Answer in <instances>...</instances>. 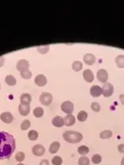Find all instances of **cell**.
Returning a JSON list of instances; mask_svg holds the SVG:
<instances>
[{"instance_id":"cell-1","label":"cell","mask_w":124,"mask_h":165,"mask_svg":"<svg viewBox=\"0 0 124 165\" xmlns=\"http://www.w3.org/2000/svg\"><path fill=\"white\" fill-rule=\"evenodd\" d=\"M16 149L15 138L6 132H0V160L11 158Z\"/></svg>"},{"instance_id":"cell-2","label":"cell","mask_w":124,"mask_h":165,"mask_svg":"<svg viewBox=\"0 0 124 165\" xmlns=\"http://www.w3.org/2000/svg\"><path fill=\"white\" fill-rule=\"evenodd\" d=\"M63 138L67 142L78 144L82 140L83 135L76 131H66L63 134Z\"/></svg>"},{"instance_id":"cell-3","label":"cell","mask_w":124,"mask_h":165,"mask_svg":"<svg viewBox=\"0 0 124 165\" xmlns=\"http://www.w3.org/2000/svg\"><path fill=\"white\" fill-rule=\"evenodd\" d=\"M114 92V86L111 83L106 82L102 87V94L106 97H109L112 95Z\"/></svg>"},{"instance_id":"cell-4","label":"cell","mask_w":124,"mask_h":165,"mask_svg":"<svg viewBox=\"0 0 124 165\" xmlns=\"http://www.w3.org/2000/svg\"><path fill=\"white\" fill-rule=\"evenodd\" d=\"M52 94L49 92H43L41 93V94L40 95L39 100L40 102L44 106H49L51 104V103L52 102Z\"/></svg>"},{"instance_id":"cell-5","label":"cell","mask_w":124,"mask_h":165,"mask_svg":"<svg viewBox=\"0 0 124 165\" xmlns=\"http://www.w3.org/2000/svg\"><path fill=\"white\" fill-rule=\"evenodd\" d=\"M61 110L63 111L64 112H65L68 115H70L73 113L74 109V105L70 100H67V101L63 102L61 105Z\"/></svg>"},{"instance_id":"cell-6","label":"cell","mask_w":124,"mask_h":165,"mask_svg":"<svg viewBox=\"0 0 124 165\" xmlns=\"http://www.w3.org/2000/svg\"><path fill=\"white\" fill-rule=\"evenodd\" d=\"M32 153L34 156L40 157V156H42L44 155L46 150H45V147L43 146L40 145V144H36V145H34L32 147Z\"/></svg>"},{"instance_id":"cell-7","label":"cell","mask_w":124,"mask_h":165,"mask_svg":"<svg viewBox=\"0 0 124 165\" xmlns=\"http://www.w3.org/2000/svg\"><path fill=\"white\" fill-rule=\"evenodd\" d=\"M97 77L99 81L103 83V84H106L108 78H109V74L106 69H100L97 71Z\"/></svg>"},{"instance_id":"cell-8","label":"cell","mask_w":124,"mask_h":165,"mask_svg":"<svg viewBox=\"0 0 124 165\" xmlns=\"http://www.w3.org/2000/svg\"><path fill=\"white\" fill-rule=\"evenodd\" d=\"M34 83L38 86H44L47 84V79H46V76L43 74H37L34 78Z\"/></svg>"},{"instance_id":"cell-9","label":"cell","mask_w":124,"mask_h":165,"mask_svg":"<svg viewBox=\"0 0 124 165\" xmlns=\"http://www.w3.org/2000/svg\"><path fill=\"white\" fill-rule=\"evenodd\" d=\"M29 61H27L26 60H20L17 62V69L20 72L24 71L26 70L29 69Z\"/></svg>"},{"instance_id":"cell-10","label":"cell","mask_w":124,"mask_h":165,"mask_svg":"<svg viewBox=\"0 0 124 165\" xmlns=\"http://www.w3.org/2000/svg\"><path fill=\"white\" fill-rule=\"evenodd\" d=\"M52 124L55 127H62L65 125V120L62 117L57 115V116L54 117L52 120Z\"/></svg>"},{"instance_id":"cell-11","label":"cell","mask_w":124,"mask_h":165,"mask_svg":"<svg viewBox=\"0 0 124 165\" xmlns=\"http://www.w3.org/2000/svg\"><path fill=\"white\" fill-rule=\"evenodd\" d=\"M0 119L5 124H11L14 120L12 114L8 112H5L0 115Z\"/></svg>"},{"instance_id":"cell-12","label":"cell","mask_w":124,"mask_h":165,"mask_svg":"<svg viewBox=\"0 0 124 165\" xmlns=\"http://www.w3.org/2000/svg\"><path fill=\"white\" fill-rule=\"evenodd\" d=\"M90 93L92 97H98L102 94V88L97 85H94L90 87Z\"/></svg>"},{"instance_id":"cell-13","label":"cell","mask_w":124,"mask_h":165,"mask_svg":"<svg viewBox=\"0 0 124 165\" xmlns=\"http://www.w3.org/2000/svg\"><path fill=\"white\" fill-rule=\"evenodd\" d=\"M83 78L87 83H91L94 79V76L90 69H86L83 71Z\"/></svg>"},{"instance_id":"cell-14","label":"cell","mask_w":124,"mask_h":165,"mask_svg":"<svg viewBox=\"0 0 124 165\" xmlns=\"http://www.w3.org/2000/svg\"><path fill=\"white\" fill-rule=\"evenodd\" d=\"M32 96L28 93H23L20 96V103L23 105H29L32 102Z\"/></svg>"},{"instance_id":"cell-15","label":"cell","mask_w":124,"mask_h":165,"mask_svg":"<svg viewBox=\"0 0 124 165\" xmlns=\"http://www.w3.org/2000/svg\"><path fill=\"white\" fill-rule=\"evenodd\" d=\"M18 109L19 113L20 114V115H22V116H26L30 112V106L29 105H23L20 103L19 105Z\"/></svg>"},{"instance_id":"cell-16","label":"cell","mask_w":124,"mask_h":165,"mask_svg":"<svg viewBox=\"0 0 124 165\" xmlns=\"http://www.w3.org/2000/svg\"><path fill=\"white\" fill-rule=\"evenodd\" d=\"M83 60H84V62L87 65H92L94 63H95L96 57L94 55L88 53V54H86V55H84V57H83Z\"/></svg>"},{"instance_id":"cell-17","label":"cell","mask_w":124,"mask_h":165,"mask_svg":"<svg viewBox=\"0 0 124 165\" xmlns=\"http://www.w3.org/2000/svg\"><path fill=\"white\" fill-rule=\"evenodd\" d=\"M65 125L67 126H71L76 123V118L72 114L68 115L65 118Z\"/></svg>"},{"instance_id":"cell-18","label":"cell","mask_w":124,"mask_h":165,"mask_svg":"<svg viewBox=\"0 0 124 165\" xmlns=\"http://www.w3.org/2000/svg\"><path fill=\"white\" fill-rule=\"evenodd\" d=\"M60 147H61V144H60V143L58 141H54L49 146V153H52V154H55V153H56L59 150Z\"/></svg>"},{"instance_id":"cell-19","label":"cell","mask_w":124,"mask_h":165,"mask_svg":"<svg viewBox=\"0 0 124 165\" xmlns=\"http://www.w3.org/2000/svg\"><path fill=\"white\" fill-rule=\"evenodd\" d=\"M5 83L8 86H13L16 85V84H17V80H16V78L14 76L9 74V75H7L6 77H5Z\"/></svg>"},{"instance_id":"cell-20","label":"cell","mask_w":124,"mask_h":165,"mask_svg":"<svg viewBox=\"0 0 124 165\" xmlns=\"http://www.w3.org/2000/svg\"><path fill=\"white\" fill-rule=\"evenodd\" d=\"M118 68H124V55H118L115 59Z\"/></svg>"},{"instance_id":"cell-21","label":"cell","mask_w":124,"mask_h":165,"mask_svg":"<svg viewBox=\"0 0 124 165\" xmlns=\"http://www.w3.org/2000/svg\"><path fill=\"white\" fill-rule=\"evenodd\" d=\"M28 138L31 141H36L38 138V133L35 130H30L28 133Z\"/></svg>"},{"instance_id":"cell-22","label":"cell","mask_w":124,"mask_h":165,"mask_svg":"<svg viewBox=\"0 0 124 165\" xmlns=\"http://www.w3.org/2000/svg\"><path fill=\"white\" fill-rule=\"evenodd\" d=\"M72 67L75 71H79L82 69L83 64L80 61H74L72 64Z\"/></svg>"},{"instance_id":"cell-23","label":"cell","mask_w":124,"mask_h":165,"mask_svg":"<svg viewBox=\"0 0 124 165\" xmlns=\"http://www.w3.org/2000/svg\"><path fill=\"white\" fill-rule=\"evenodd\" d=\"M87 113L85 112V111H81L78 113L77 115V119L79 120L81 122H84L87 120Z\"/></svg>"},{"instance_id":"cell-24","label":"cell","mask_w":124,"mask_h":165,"mask_svg":"<svg viewBox=\"0 0 124 165\" xmlns=\"http://www.w3.org/2000/svg\"><path fill=\"white\" fill-rule=\"evenodd\" d=\"M112 136V132L111 130H104L100 132V137L102 139H108Z\"/></svg>"},{"instance_id":"cell-25","label":"cell","mask_w":124,"mask_h":165,"mask_svg":"<svg viewBox=\"0 0 124 165\" xmlns=\"http://www.w3.org/2000/svg\"><path fill=\"white\" fill-rule=\"evenodd\" d=\"M33 114H34V117L36 118H41L43 115V109L41 107H36L35 109L33 110Z\"/></svg>"},{"instance_id":"cell-26","label":"cell","mask_w":124,"mask_h":165,"mask_svg":"<svg viewBox=\"0 0 124 165\" xmlns=\"http://www.w3.org/2000/svg\"><path fill=\"white\" fill-rule=\"evenodd\" d=\"M79 165H89L90 164V160H89L88 158L85 157V156H82V157H80L79 158L78 161Z\"/></svg>"},{"instance_id":"cell-27","label":"cell","mask_w":124,"mask_h":165,"mask_svg":"<svg viewBox=\"0 0 124 165\" xmlns=\"http://www.w3.org/2000/svg\"><path fill=\"white\" fill-rule=\"evenodd\" d=\"M78 153H79L80 155L84 156V155L87 154V153H89V148L87 147V146H84V145L80 146V147L78 148Z\"/></svg>"},{"instance_id":"cell-28","label":"cell","mask_w":124,"mask_h":165,"mask_svg":"<svg viewBox=\"0 0 124 165\" xmlns=\"http://www.w3.org/2000/svg\"><path fill=\"white\" fill-rule=\"evenodd\" d=\"M31 126V122L29 120H24V121L22 122L21 125H20V128H21L22 130H26V129H29Z\"/></svg>"},{"instance_id":"cell-29","label":"cell","mask_w":124,"mask_h":165,"mask_svg":"<svg viewBox=\"0 0 124 165\" xmlns=\"http://www.w3.org/2000/svg\"><path fill=\"white\" fill-rule=\"evenodd\" d=\"M20 75H21V77H23V78L28 80V79H30L31 77H32V72H31L30 70L27 69V70H26V71L20 72Z\"/></svg>"},{"instance_id":"cell-30","label":"cell","mask_w":124,"mask_h":165,"mask_svg":"<svg viewBox=\"0 0 124 165\" xmlns=\"http://www.w3.org/2000/svg\"><path fill=\"white\" fill-rule=\"evenodd\" d=\"M62 162H63V160L60 156H56L52 158V164L53 165H61Z\"/></svg>"},{"instance_id":"cell-31","label":"cell","mask_w":124,"mask_h":165,"mask_svg":"<svg viewBox=\"0 0 124 165\" xmlns=\"http://www.w3.org/2000/svg\"><path fill=\"white\" fill-rule=\"evenodd\" d=\"M15 159L19 162H22L24 161L25 159V153L23 152L19 151L17 152V154L15 156Z\"/></svg>"},{"instance_id":"cell-32","label":"cell","mask_w":124,"mask_h":165,"mask_svg":"<svg viewBox=\"0 0 124 165\" xmlns=\"http://www.w3.org/2000/svg\"><path fill=\"white\" fill-rule=\"evenodd\" d=\"M49 50V46H40V47L37 48V52L39 53L42 54V55H45L47 53Z\"/></svg>"},{"instance_id":"cell-33","label":"cell","mask_w":124,"mask_h":165,"mask_svg":"<svg viewBox=\"0 0 124 165\" xmlns=\"http://www.w3.org/2000/svg\"><path fill=\"white\" fill-rule=\"evenodd\" d=\"M91 160H92V162H93L94 164H100V162L102 161V157L100 155L95 154L92 156Z\"/></svg>"},{"instance_id":"cell-34","label":"cell","mask_w":124,"mask_h":165,"mask_svg":"<svg viewBox=\"0 0 124 165\" xmlns=\"http://www.w3.org/2000/svg\"><path fill=\"white\" fill-rule=\"evenodd\" d=\"M90 107H91L92 110L94 111V112H100V104H99L98 103H97V102H94V103H92Z\"/></svg>"},{"instance_id":"cell-35","label":"cell","mask_w":124,"mask_h":165,"mask_svg":"<svg viewBox=\"0 0 124 165\" xmlns=\"http://www.w3.org/2000/svg\"><path fill=\"white\" fill-rule=\"evenodd\" d=\"M118 151L120 153H124V144H120L118 146Z\"/></svg>"},{"instance_id":"cell-36","label":"cell","mask_w":124,"mask_h":165,"mask_svg":"<svg viewBox=\"0 0 124 165\" xmlns=\"http://www.w3.org/2000/svg\"><path fill=\"white\" fill-rule=\"evenodd\" d=\"M40 165H49V162L47 159H43V160L40 161Z\"/></svg>"},{"instance_id":"cell-37","label":"cell","mask_w":124,"mask_h":165,"mask_svg":"<svg viewBox=\"0 0 124 165\" xmlns=\"http://www.w3.org/2000/svg\"><path fill=\"white\" fill-rule=\"evenodd\" d=\"M119 97H120V100L121 103L124 105V94H120V95L119 96Z\"/></svg>"},{"instance_id":"cell-38","label":"cell","mask_w":124,"mask_h":165,"mask_svg":"<svg viewBox=\"0 0 124 165\" xmlns=\"http://www.w3.org/2000/svg\"><path fill=\"white\" fill-rule=\"evenodd\" d=\"M4 65V57H0V67Z\"/></svg>"},{"instance_id":"cell-39","label":"cell","mask_w":124,"mask_h":165,"mask_svg":"<svg viewBox=\"0 0 124 165\" xmlns=\"http://www.w3.org/2000/svg\"><path fill=\"white\" fill-rule=\"evenodd\" d=\"M121 165H124V157L123 158L122 160H121Z\"/></svg>"},{"instance_id":"cell-40","label":"cell","mask_w":124,"mask_h":165,"mask_svg":"<svg viewBox=\"0 0 124 165\" xmlns=\"http://www.w3.org/2000/svg\"><path fill=\"white\" fill-rule=\"evenodd\" d=\"M17 165H25V164H22V163H19Z\"/></svg>"},{"instance_id":"cell-41","label":"cell","mask_w":124,"mask_h":165,"mask_svg":"<svg viewBox=\"0 0 124 165\" xmlns=\"http://www.w3.org/2000/svg\"><path fill=\"white\" fill-rule=\"evenodd\" d=\"M0 89H1V85H0Z\"/></svg>"}]
</instances>
